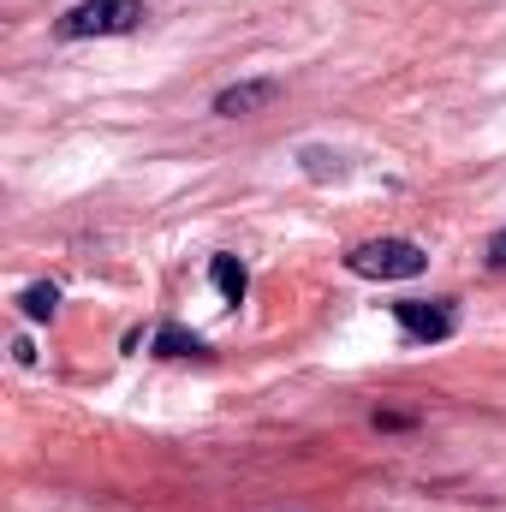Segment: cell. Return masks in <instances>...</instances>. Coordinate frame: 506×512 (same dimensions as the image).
<instances>
[{
  "label": "cell",
  "instance_id": "obj_9",
  "mask_svg": "<svg viewBox=\"0 0 506 512\" xmlns=\"http://www.w3.org/2000/svg\"><path fill=\"white\" fill-rule=\"evenodd\" d=\"M489 268H506V227L489 239Z\"/></svg>",
  "mask_w": 506,
  "mask_h": 512
},
{
  "label": "cell",
  "instance_id": "obj_7",
  "mask_svg": "<svg viewBox=\"0 0 506 512\" xmlns=\"http://www.w3.org/2000/svg\"><path fill=\"white\" fill-rule=\"evenodd\" d=\"M155 352H161V358H203L209 346H203L197 334H185V328H173V322H167V328L155 334Z\"/></svg>",
  "mask_w": 506,
  "mask_h": 512
},
{
  "label": "cell",
  "instance_id": "obj_3",
  "mask_svg": "<svg viewBox=\"0 0 506 512\" xmlns=\"http://www.w3.org/2000/svg\"><path fill=\"white\" fill-rule=\"evenodd\" d=\"M393 322L405 328V340L435 346V340H447L459 328V310H453V298H399L393 304Z\"/></svg>",
  "mask_w": 506,
  "mask_h": 512
},
{
  "label": "cell",
  "instance_id": "obj_2",
  "mask_svg": "<svg viewBox=\"0 0 506 512\" xmlns=\"http://www.w3.org/2000/svg\"><path fill=\"white\" fill-rule=\"evenodd\" d=\"M346 268L364 274V280H411V274L429 268V256L411 239H370V245H358V251L346 256Z\"/></svg>",
  "mask_w": 506,
  "mask_h": 512
},
{
  "label": "cell",
  "instance_id": "obj_1",
  "mask_svg": "<svg viewBox=\"0 0 506 512\" xmlns=\"http://www.w3.org/2000/svg\"><path fill=\"white\" fill-rule=\"evenodd\" d=\"M143 0H84V6H72L60 24H54V36L60 42H84V36H131V30H143Z\"/></svg>",
  "mask_w": 506,
  "mask_h": 512
},
{
  "label": "cell",
  "instance_id": "obj_8",
  "mask_svg": "<svg viewBox=\"0 0 506 512\" xmlns=\"http://www.w3.org/2000/svg\"><path fill=\"white\" fill-rule=\"evenodd\" d=\"M376 429H411V417L405 411H376Z\"/></svg>",
  "mask_w": 506,
  "mask_h": 512
},
{
  "label": "cell",
  "instance_id": "obj_4",
  "mask_svg": "<svg viewBox=\"0 0 506 512\" xmlns=\"http://www.w3.org/2000/svg\"><path fill=\"white\" fill-rule=\"evenodd\" d=\"M274 102H280V78H251V84L221 90V96H215V114H221V120H245V114H262V108H274Z\"/></svg>",
  "mask_w": 506,
  "mask_h": 512
},
{
  "label": "cell",
  "instance_id": "obj_5",
  "mask_svg": "<svg viewBox=\"0 0 506 512\" xmlns=\"http://www.w3.org/2000/svg\"><path fill=\"white\" fill-rule=\"evenodd\" d=\"M209 280H215V292H221L227 304H245V292H251V268H245L239 256H215V262H209Z\"/></svg>",
  "mask_w": 506,
  "mask_h": 512
},
{
  "label": "cell",
  "instance_id": "obj_6",
  "mask_svg": "<svg viewBox=\"0 0 506 512\" xmlns=\"http://www.w3.org/2000/svg\"><path fill=\"white\" fill-rule=\"evenodd\" d=\"M18 310H24L30 322H48V316L60 310V286H54V280H36V286H24V292H18Z\"/></svg>",
  "mask_w": 506,
  "mask_h": 512
}]
</instances>
